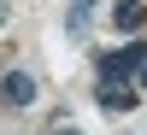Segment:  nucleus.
<instances>
[{
	"instance_id": "f03ea898",
	"label": "nucleus",
	"mask_w": 147,
	"mask_h": 135,
	"mask_svg": "<svg viewBox=\"0 0 147 135\" xmlns=\"http://www.w3.org/2000/svg\"><path fill=\"white\" fill-rule=\"evenodd\" d=\"M0 100L6 106H30L35 100V77L30 71H6V77H0Z\"/></svg>"
},
{
	"instance_id": "f257e3e1",
	"label": "nucleus",
	"mask_w": 147,
	"mask_h": 135,
	"mask_svg": "<svg viewBox=\"0 0 147 135\" xmlns=\"http://www.w3.org/2000/svg\"><path fill=\"white\" fill-rule=\"evenodd\" d=\"M141 59H147V47H141V41L118 47V53H100V82H124V77H136Z\"/></svg>"
},
{
	"instance_id": "20e7f679",
	"label": "nucleus",
	"mask_w": 147,
	"mask_h": 135,
	"mask_svg": "<svg viewBox=\"0 0 147 135\" xmlns=\"http://www.w3.org/2000/svg\"><path fill=\"white\" fill-rule=\"evenodd\" d=\"M112 24H118L124 35H136L141 24H147V6H141V0H118V6H112Z\"/></svg>"
},
{
	"instance_id": "423d86ee",
	"label": "nucleus",
	"mask_w": 147,
	"mask_h": 135,
	"mask_svg": "<svg viewBox=\"0 0 147 135\" xmlns=\"http://www.w3.org/2000/svg\"><path fill=\"white\" fill-rule=\"evenodd\" d=\"M6 18H12V6H6V0H0V30H6Z\"/></svg>"
},
{
	"instance_id": "7ed1b4c3",
	"label": "nucleus",
	"mask_w": 147,
	"mask_h": 135,
	"mask_svg": "<svg viewBox=\"0 0 147 135\" xmlns=\"http://www.w3.org/2000/svg\"><path fill=\"white\" fill-rule=\"evenodd\" d=\"M100 106H106V112H136L141 94L129 88V82H100Z\"/></svg>"
},
{
	"instance_id": "0eeeda50",
	"label": "nucleus",
	"mask_w": 147,
	"mask_h": 135,
	"mask_svg": "<svg viewBox=\"0 0 147 135\" xmlns=\"http://www.w3.org/2000/svg\"><path fill=\"white\" fill-rule=\"evenodd\" d=\"M136 77H141V88H147V59H141V71H136Z\"/></svg>"
},
{
	"instance_id": "39448f33",
	"label": "nucleus",
	"mask_w": 147,
	"mask_h": 135,
	"mask_svg": "<svg viewBox=\"0 0 147 135\" xmlns=\"http://www.w3.org/2000/svg\"><path fill=\"white\" fill-rule=\"evenodd\" d=\"M88 6H94V0H77V6H71V30H82V24H88Z\"/></svg>"
}]
</instances>
